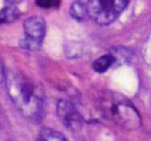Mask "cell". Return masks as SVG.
Wrapping results in <instances>:
<instances>
[{
  "label": "cell",
  "instance_id": "1",
  "mask_svg": "<svg viewBox=\"0 0 151 141\" xmlns=\"http://www.w3.org/2000/svg\"><path fill=\"white\" fill-rule=\"evenodd\" d=\"M9 95L25 117L40 120L44 116V99L38 88L25 76L13 74L7 83Z\"/></svg>",
  "mask_w": 151,
  "mask_h": 141
},
{
  "label": "cell",
  "instance_id": "2",
  "mask_svg": "<svg viewBox=\"0 0 151 141\" xmlns=\"http://www.w3.org/2000/svg\"><path fill=\"white\" fill-rule=\"evenodd\" d=\"M99 109L107 119L127 130H137L142 124L136 107L126 98L118 93L104 95L99 101Z\"/></svg>",
  "mask_w": 151,
  "mask_h": 141
},
{
  "label": "cell",
  "instance_id": "3",
  "mask_svg": "<svg viewBox=\"0 0 151 141\" xmlns=\"http://www.w3.org/2000/svg\"><path fill=\"white\" fill-rule=\"evenodd\" d=\"M129 0H89L88 17L99 25H109L118 19Z\"/></svg>",
  "mask_w": 151,
  "mask_h": 141
},
{
  "label": "cell",
  "instance_id": "4",
  "mask_svg": "<svg viewBox=\"0 0 151 141\" xmlns=\"http://www.w3.org/2000/svg\"><path fill=\"white\" fill-rule=\"evenodd\" d=\"M25 38L20 40V46L29 51H37L42 48L46 35V21L44 18L32 16L23 24Z\"/></svg>",
  "mask_w": 151,
  "mask_h": 141
},
{
  "label": "cell",
  "instance_id": "5",
  "mask_svg": "<svg viewBox=\"0 0 151 141\" xmlns=\"http://www.w3.org/2000/svg\"><path fill=\"white\" fill-rule=\"evenodd\" d=\"M57 114L62 124L70 130H78L82 124V117L70 102L61 100L57 104Z\"/></svg>",
  "mask_w": 151,
  "mask_h": 141
},
{
  "label": "cell",
  "instance_id": "6",
  "mask_svg": "<svg viewBox=\"0 0 151 141\" xmlns=\"http://www.w3.org/2000/svg\"><path fill=\"white\" fill-rule=\"evenodd\" d=\"M87 2L85 0H76L70 7V15L77 21H84L88 18V11H87Z\"/></svg>",
  "mask_w": 151,
  "mask_h": 141
},
{
  "label": "cell",
  "instance_id": "7",
  "mask_svg": "<svg viewBox=\"0 0 151 141\" xmlns=\"http://www.w3.org/2000/svg\"><path fill=\"white\" fill-rule=\"evenodd\" d=\"M115 63V57L112 53L110 54H106L97 58L96 60L93 62L92 67L93 69L97 73H105L108 69Z\"/></svg>",
  "mask_w": 151,
  "mask_h": 141
},
{
  "label": "cell",
  "instance_id": "8",
  "mask_svg": "<svg viewBox=\"0 0 151 141\" xmlns=\"http://www.w3.org/2000/svg\"><path fill=\"white\" fill-rule=\"evenodd\" d=\"M20 15H21L20 11L14 5H9V7H3L0 11V25L16 21V20L19 19Z\"/></svg>",
  "mask_w": 151,
  "mask_h": 141
},
{
  "label": "cell",
  "instance_id": "9",
  "mask_svg": "<svg viewBox=\"0 0 151 141\" xmlns=\"http://www.w3.org/2000/svg\"><path fill=\"white\" fill-rule=\"evenodd\" d=\"M37 140L40 141H53V140H57V141H65V137L63 136L61 133L54 131L52 129L49 128H44L40 131V135H38Z\"/></svg>",
  "mask_w": 151,
  "mask_h": 141
},
{
  "label": "cell",
  "instance_id": "10",
  "mask_svg": "<svg viewBox=\"0 0 151 141\" xmlns=\"http://www.w3.org/2000/svg\"><path fill=\"white\" fill-rule=\"evenodd\" d=\"M61 0H35L36 5L42 9H56L59 7Z\"/></svg>",
  "mask_w": 151,
  "mask_h": 141
},
{
  "label": "cell",
  "instance_id": "11",
  "mask_svg": "<svg viewBox=\"0 0 151 141\" xmlns=\"http://www.w3.org/2000/svg\"><path fill=\"white\" fill-rule=\"evenodd\" d=\"M5 78H6V76H5L4 69H3L2 63L0 62V84L4 82V81H5Z\"/></svg>",
  "mask_w": 151,
  "mask_h": 141
},
{
  "label": "cell",
  "instance_id": "12",
  "mask_svg": "<svg viewBox=\"0 0 151 141\" xmlns=\"http://www.w3.org/2000/svg\"><path fill=\"white\" fill-rule=\"evenodd\" d=\"M5 1L9 3H12V4H16V3L21 2V1H23V0H5Z\"/></svg>",
  "mask_w": 151,
  "mask_h": 141
}]
</instances>
